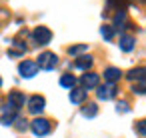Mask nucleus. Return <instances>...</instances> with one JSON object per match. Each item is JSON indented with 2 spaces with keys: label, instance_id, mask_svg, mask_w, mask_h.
<instances>
[{
  "label": "nucleus",
  "instance_id": "nucleus-6",
  "mask_svg": "<svg viewBox=\"0 0 146 138\" xmlns=\"http://www.w3.org/2000/svg\"><path fill=\"white\" fill-rule=\"evenodd\" d=\"M98 80H100V76L94 74V72H86V74L80 78L84 90H92V88H96V86H98Z\"/></svg>",
  "mask_w": 146,
  "mask_h": 138
},
{
  "label": "nucleus",
  "instance_id": "nucleus-12",
  "mask_svg": "<svg viewBox=\"0 0 146 138\" xmlns=\"http://www.w3.org/2000/svg\"><path fill=\"white\" fill-rule=\"evenodd\" d=\"M120 76H122V72H120L118 68H112V66H110V68L104 70V80L110 82V84H114L116 80H120Z\"/></svg>",
  "mask_w": 146,
  "mask_h": 138
},
{
  "label": "nucleus",
  "instance_id": "nucleus-18",
  "mask_svg": "<svg viewBox=\"0 0 146 138\" xmlns=\"http://www.w3.org/2000/svg\"><path fill=\"white\" fill-rule=\"evenodd\" d=\"M136 132L140 136H146V120H138L136 122Z\"/></svg>",
  "mask_w": 146,
  "mask_h": 138
},
{
  "label": "nucleus",
  "instance_id": "nucleus-19",
  "mask_svg": "<svg viewBox=\"0 0 146 138\" xmlns=\"http://www.w3.org/2000/svg\"><path fill=\"white\" fill-rule=\"evenodd\" d=\"M132 92L134 94H146V84H134L132 86Z\"/></svg>",
  "mask_w": 146,
  "mask_h": 138
},
{
  "label": "nucleus",
  "instance_id": "nucleus-2",
  "mask_svg": "<svg viewBox=\"0 0 146 138\" xmlns=\"http://www.w3.org/2000/svg\"><path fill=\"white\" fill-rule=\"evenodd\" d=\"M30 130H32L36 136H46V134L52 130V124H50V120H46V118H34V120L30 122Z\"/></svg>",
  "mask_w": 146,
  "mask_h": 138
},
{
  "label": "nucleus",
  "instance_id": "nucleus-16",
  "mask_svg": "<svg viewBox=\"0 0 146 138\" xmlns=\"http://www.w3.org/2000/svg\"><path fill=\"white\" fill-rule=\"evenodd\" d=\"M100 34H102V38H104V40H112V38H114V26L104 24V26L100 28Z\"/></svg>",
  "mask_w": 146,
  "mask_h": 138
},
{
  "label": "nucleus",
  "instance_id": "nucleus-3",
  "mask_svg": "<svg viewBox=\"0 0 146 138\" xmlns=\"http://www.w3.org/2000/svg\"><path fill=\"white\" fill-rule=\"evenodd\" d=\"M36 64H38V68H42V70H52V68H56L58 58H56L54 52H42V54L38 56Z\"/></svg>",
  "mask_w": 146,
  "mask_h": 138
},
{
  "label": "nucleus",
  "instance_id": "nucleus-22",
  "mask_svg": "<svg viewBox=\"0 0 146 138\" xmlns=\"http://www.w3.org/2000/svg\"><path fill=\"white\" fill-rule=\"evenodd\" d=\"M0 86H2V78H0Z\"/></svg>",
  "mask_w": 146,
  "mask_h": 138
},
{
  "label": "nucleus",
  "instance_id": "nucleus-4",
  "mask_svg": "<svg viewBox=\"0 0 146 138\" xmlns=\"http://www.w3.org/2000/svg\"><path fill=\"white\" fill-rule=\"evenodd\" d=\"M18 72H20V76H24V78H32V76H36V72H38V64L32 62V60H24V62H20Z\"/></svg>",
  "mask_w": 146,
  "mask_h": 138
},
{
  "label": "nucleus",
  "instance_id": "nucleus-15",
  "mask_svg": "<svg viewBox=\"0 0 146 138\" xmlns=\"http://www.w3.org/2000/svg\"><path fill=\"white\" fill-rule=\"evenodd\" d=\"M74 84H76V78H74L72 74H62V76H60V86H64V88H74Z\"/></svg>",
  "mask_w": 146,
  "mask_h": 138
},
{
  "label": "nucleus",
  "instance_id": "nucleus-11",
  "mask_svg": "<svg viewBox=\"0 0 146 138\" xmlns=\"http://www.w3.org/2000/svg\"><path fill=\"white\" fill-rule=\"evenodd\" d=\"M92 56H78L76 60H74V68H78V70H88L90 66H92Z\"/></svg>",
  "mask_w": 146,
  "mask_h": 138
},
{
  "label": "nucleus",
  "instance_id": "nucleus-8",
  "mask_svg": "<svg viewBox=\"0 0 146 138\" xmlns=\"http://www.w3.org/2000/svg\"><path fill=\"white\" fill-rule=\"evenodd\" d=\"M8 104L12 106V108H20V106H24V94L22 92H18V90H12L10 94H8Z\"/></svg>",
  "mask_w": 146,
  "mask_h": 138
},
{
  "label": "nucleus",
  "instance_id": "nucleus-20",
  "mask_svg": "<svg viewBox=\"0 0 146 138\" xmlns=\"http://www.w3.org/2000/svg\"><path fill=\"white\" fill-rule=\"evenodd\" d=\"M14 122H16V128H18V130H20V132H22V130H26V128H28V124H26V120H24V118H16V120H14Z\"/></svg>",
  "mask_w": 146,
  "mask_h": 138
},
{
  "label": "nucleus",
  "instance_id": "nucleus-7",
  "mask_svg": "<svg viewBox=\"0 0 146 138\" xmlns=\"http://www.w3.org/2000/svg\"><path fill=\"white\" fill-rule=\"evenodd\" d=\"M44 106H46V100H44L42 96H38V94L28 100V110H30L32 114H40V112L44 110Z\"/></svg>",
  "mask_w": 146,
  "mask_h": 138
},
{
  "label": "nucleus",
  "instance_id": "nucleus-9",
  "mask_svg": "<svg viewBox=\"0 0 146 138\" xmlns=\"http://www.w3.org/2000/svg\"><path fill=\"white\" fill-rule=\"evenodd\" d=\"M128 80H136V82H142V80H146V66H138V68H132L128 74Z\"/></svg>",
  "mask_w": 146,
  "mask_h": 138
},
{
  "label": "nucleus",
  "instance_id": "nucleus-14",
  "mask_svg": "<svg viewBox=\"0 0 146 138\" xmlns=\"http://www.w3.org/2000/svg\"><path fill=\"white\" fill-rule=\"evenodd\" d=\"M96 114H98V106H96L94 102H90V104L82 106V116H86V118H94Z\"/></svg>",
  "mask_w": 146,
  "mask_h": 138
},
{
  "label": "nucleus",
  "instance_id": "nucleus-21",
  "mask_svg": "<svg viewBox=\"0 0 146 138\" xmlns=\"http://www.w3.org/2000/svg\"><path fill=\"white\" fill-rule=\"evenodd\" d=\"M116 110H118V112H128L130 108H128V104H126V102H118V106H116Z\"/></svg>",
  "mask_w": 146,
  "mask_h": 138
},
{
  "label": "nucleus",
  "instance_id": "nucleus-17",
  "mask_svg": "<svg viewBox=\"0 0 146 138\" xmlns=\"http://www.w3.org/2000/svg\"><path fill=\"white\" fill-rule=\"evenodd\" d=\"M86 48H88L86 44H76V46H70V48H68V52H70L72 56H76V54H80V52H84Z\"/></svg>",
  "mask_w": 146,
  "mask_h": 138
},
{
  "label": "nucleus",
  "instance_id": "nucleus-13",
  "mask_svg": "<svg viewBox=\"0 0 146 138\" xmlns=\"http://www.w3.org/2000/svg\"><path fill=\"white\" fill-rule=\"evenodd\" d=\"M134 38L132 36H128V34H124V36H120V50H124V52H130L132 48H134Z\"/></svg>",
  "mask_w": 146,
  "mask_h": 138
},
{
  "label": "nucleus",
  "instance_id": "nucleus-1",
  "mask_svg": "<svg viewBox=\"0 0 146 138\" xmlns=\"http://www.w3.org/2000/svg\"><path fill=\"white\" fill-rule=\"evenodd\" d=\"M50 40H52V32H50L46 26H36V28L32 30V42H34V44L44 46V44H48Z\"/></svg>",
  "mask_w": 146,
  "mask_h": 138
},
{
  "label": "nucleus",
  "instance_id": "nucleus-10",
  "mask_svg": "<svg viewBox=\"0 0 146 138\" xmlns=\"http://www.w3.org/2000/svg\"><path fill=\"white\" fill-rule=\"evenodd\" d=\"M86 100V90L84 88H70V102L72 104H82Z\"/></svg>",
  "mask_w": 146,
  "mask_h": 138
},
{
  "label": "nucleus",
  "instance_id": "nucleus-5",
  "mask_svg": "<svg viewBox=\"0 0 146 138\" xmlns=\"http://www.w3.org/2000/svg\"><path fill=\"white\" fill-rule=\"evenodd\" d=\"M98 90H96V94H98V98L100 100H112L114 96H116V84H104V86H96Z\"/></svg>",
  "mask_w": 146,
  "mask_h": 138
}]
</instances>
